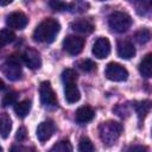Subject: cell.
<instances>
[{"instance_id":"27","label":"cell","mask_w":152,"mask_h":152,"mask_svg":"<svg viewBox=\"0 0 152 152\" xmlns=\"http://www.w3.org/2000/svg\"><path fill=\"white\" fill-rule=\"evenodd\" d=\"M78 66L81 68V70H83L86 72H90L96 68V64L91 59H83L82 62H80Z\"/></svg>"},{"instance_id":"15","label":"cell","mask_w":152,"mask_h":152,"mask_svg":"<svg viewBox=\"0 0 152 152\" xmlns=\"http://www.w3.org/2000/svg\"><path fill=\"white\" fill-rule=\"evenodd\" d=\"M64 97L65 101L68 103H75L80 100L81 97V93L76 86V83H71V84H65L64 86Z\"/></svg>"},{"instance_id":"8","label":"cell","mask_w":152,"mask_h":152,"mask_svg":"<svg viewBox=\"0 0 152 152\" xmlns=\"http://www.w3.org/2000/svg\"><path fill=\"white\" fill-rule=\"evenodd\" d=\"M91 52L99 59H103V58L108 57V55L110 53V43H109L108 38H106V37L97 38L93 45Z\"/></svg>"},{"instance_id":"7","label":"cell","mask_w":152,"mask_h":152,"mask_svg":"<svg viewBox=\"0 0 152 152\" xmlns=\"http://www.w3.org/2000/svg\"><path fill=\"white\" fill-rule=\"evenodd\" d=\"M84 46V39L78 36H68L63 40V49L69 55H78Z\"/></svg>"},{"instance_id":"11","label":"cell","mask_w":152,"mask_h":152,"mask_svg":"<svg viewBox=\"0 0 152 152\" xmlns=\"http://www.w3.org/2000/svg\"><path fill=\"white\" fill-rule=\"evenodd\" d=\"M53 132H55V125L52 121L49 120V121H43L38 125L36 134L40 142H45L46 140H49L51 138Z\"/></svg>"},{"instance_id":"1","label":"cell","mask_w":152,"mask_h":152,"mask_svg":"<svg viewBox=\"0 0 152 152\" xmlns=\"http://www.w3.org/2000/svg\"><path fill=\"white\" fill-rule=\"evenodd\" d=\"M59 30H61V24L56 19L53 18L44 19L36 27L33 32V39L39 43H52L57 37Z\"/></svg>"},{"instance_id":"10","label":"cell","mask_w":152,"mask_h":152,"mask_svg":"<svg viewBox=\"0 0 152 152\" xmlns=\"http://www.w3.org/2000/svg\"><path fill=\"white\" fill-rule=\"evenodd\" d=\"M28 23V19L25 13L23 12H12L11 14L7 15L6 24L10 26V28L14 30H23L26 27Z\"/></svg>"},{"instance_id":"28","label":"cell","mask_w":152,"mask_h":152,"mask_svg":"<svg viewBox=\"0 0 152 152\" xmlns=\"http://www.w3.org/2000/svg\"><path fill=\"white\" fill-rule=\"evenodd\" d=\"M10 152H36L33 147H25L23 145H13L10 148Z\"/></svg>"},{"instance_id":"5","label":"cell","mask_w":152,"mask_h":152,"mask_svg":"<svg viewBox=\"0 0 152 152\" xmlns=\"http://www.w3.org/2000/svg\"><path fill=\"white\" fill-rule=\"evenodd\" d=\"M104 75L108 80L113 82H124L128 78V71L125 66L119 63H108L104 70Z\"/></svg>"},{"instance_id":"18","label":"cell","mask_w":152,"mask_h":152,"mask_svg":"<svg viewBox=\"0 0 152 152\" xmlns=\"http://www.w3.org/2000/svg\"><path fill=\"white\" fill-rule=\"evenodd\" d=\"M0 129H1L2 139H6L10 135V132L12 129V120L10 115L6 113H2L0 116Z\"/></svg>"},{"instance_id":"14","label":"cell","mask_w":152,"mask_h":152,"mask_svg":"<svg viewBox=\"0 0 152 152\" xmlns=\"http://www.w3.org/2000/svg\"><path fill=\"white\" fill-rule=\"evenodd\" d=\"M76 120L80 124H87L89 121H91L95 116V112L91 107L89 106H82L76 110Z\"/></svg>"},{"instance_id":"24","label":"cell","mask_w":152,"mask_h":152,"mask_svg":"<svg viewBox=\"0 0 152 152\" xmlns=\"http://www.w3.org/2000/svg\"><path fill=\"white\" fill-rule=\"evenodd\" d=\"M1 45H7L10 43H12L14 39H15V34L12 30L10 28H2L1 30Z\"/></svg>"},{"instance_id":"16","label":"cell","mask_w":152,"mask_h":152,"mask_svg":"<svg viewBox=\"0 0 152 152\" xmlns=\"http://www.w3.org/2000/svg\"><path fill=\"white\" fill-rule=\"evenodd\" d=\"M139 72L142 77L148 78L152 76V53H147L139 63Z\"/></svg>"},{"instance_id":"29","label":"cell","mask_w":152,"mask_h":152,"mask_svg":"<svg viewBox=\"0 0 152 152\" xmlns=\"http://www.w3.org/2000/svg\"><path fill=\"white\" fill-rule=\"evenodd\" d=\"M26 137H27V131H26V128H25L24 126L19 127L18 131H17V134H15V139L19 140V141H23V140L26 139Z\"/></svg>"},{"instance_id":"4","label":"cell","mask_w":152,"mask_h":152,"mask_svg":"<svg viewBox=\"0 0 152 152\" xmlns=\"http://www.w3.org/2000/svg\"><path fill=\"white\" fill-rule=\"evenodd\" d=\"M109 27L118 33L126 32L132 25V18L125 12H113L108 17Z\"/></svg>"},{"instance_id":"19","label":"cell","mask_w":152,"mask_h":152,"mask_svg":"<svg viewBox=\"0 0 152 152\" xmlns=\"http://www.w3.org/2000/svg\"><path fill=\"white\" fill-rule=\"evenodd\" d=\"M31 110V101L30 100H23L20 102H17L14 104V113L17 116L24 119Z\"/></svg>"},{"instance_id":"20","label":"cell","mask_w":152,"mask_h":152,"mask_svg":"<svg viewBox=\"0 0 152 152\" xmlns=\"http://www.w3.org/2000/svg\"><path fill=\"white\" fill-rule=\"evenodd\" d=\"M49 152H72V145L69 140H61L56 142Z\"/></svg>"},{"instance_id":"6","label":"cell","mask_w":152,"mask_h":152,"mask_svg":"<svg viewBox=\"0 0 152 152\" xmlns=\"http://www.w3.org/2000/svg\"><path fill=\"white\" fill-rule=\"evenodd\" d=\"M39 95H40V102L43 106L51 107L57 104V97L56 94L50 84L49 81H43L39 87Z\"/></svg>"},{"instance_id":"21","label":"cell","mask_w":152,"mask_h":152,"mask_svg":"<svg viewBox=\"0 0 152 152\" xmlns=\"http://www.w3.org/2000/svg\"><path fill=\"white\" fill-rule=\"evenodd\" d=\"M62 81L65 84H71V83H76L77 81V72L72 69H65L62 72Z\"/></svg>"},{"instance_id":"25","label":"cell","mask_w":152,"mask_h":152,"mask_svg":"<svg viewBox=\"0 0 152 152\" xmlns=\"http://www.w3.org/2000/svg\"><path fill=\"white\" fill-rule=\"evenodd\" d=\"M1 103H2V107H7V106H10V104H15V103H17V93H14V91H8V93H6V94L2 96Z\"/></svg>"},{"instance_id":"23","label":"cell","mask_w":152,"mask_h":152,"mask_svg":"<svg viewBox=\"0 0 152 152\" xmlns=\"http://www.w3.org/2000/svg\"><path fill=\"white\" fill-rule=\"evenodd\" d=\"M78 151L80 152H95V147L89 138L83 137V138H81V140L78 142Z\"/></svg>"},{"instance_id":"13","label":"cell","mask_w":152,"mask_h":152,"mask_svg":"<svg viewBox=\"0 0 152 152\" xmlns=\"http://www.w3.org/2000/svg\"><path fill=\"white\" fill-rule=\"evenodd\" d=\"M135 55V48L131 42H119L118 43V56L122 59H131Z\"/></svg>"},{"instance_id":"26","label":"cell","mask_w":152,"mask_h":152,"mask_svg":"<svg viewBox=\"0 0 152 152\" xmlns=\"http://www.w3.org/2000/svg\"><path fill=\"white\" fill-rule=\"evenodd\" d=\"M49 6L53 11H66L68 8H70V4H66V2H63V1H56V0L50 1Z\"/></svg>"},{"instance_id":"17","label":"cell","mask_w":152,"mask_h":152,"mask_svg":"<svg viewBox=\"0 0 152 152\" xmlns=\"http://www.w3.org/2000/svg\"><path fill=\"white\" fill-rule=\"evenodd\" d=\"M135 112H137V115L139 118V120H142L147 113L150 112V109L152 108V101L151 100H142V101H137L134 102L133 104Z\"/></svg>"},{"instance_id":"12","label":"cell","mask_w":152,"mask_h":152,"mask_svg":"<svg viewBox=\"0 0 152 152\" xmlns=\"http://www.w3.org/2000/svg\"><path fill=\"white\" fill-rule=\"evenodd\" d=\"M72 31L82 34H89L94 31V24L88 19H77L70 24Z\"/></svg>"},{"instance_id":"22","label":"cell","mask_w":152,"mask_h":152,"mask_svg":"<svg viewBox=\"0 0 152 152\" xmlns=\"http://www.w3.org/2000/svg\"><path fill=\"white\" fill-rule=\"evenodd\" d=\"M135 40L139 43V44H146L150 39H151V37H152V33H151V31L148 30V28H141V30H139L137 33H135Z\"/></svg>"},{"instance_id":"30","label":"cell","mask_w":152,"mask_h":152,"mask_svg":"<svg viewBox=\"0 0 152 152\" xmlns=\"http://www.w3.org/2000/svg\"><path fill=\"white\" fill-rule=\"evenodd\" d=\"M127 152H147V148L141 145H133L127 150Z\"/></svg>"},{"instance_id":"9","label":"cell","mask_w":152,"mask_h":152,"mask_svg":"<svg viewBox=\"0 0 152 152\" xmlns=\"http://www.w3.org/2000/svg\"><path fill=\"white\" fill-rule=\"evenodd\" d=\"M23 57V61L24 63L32 70H36V69H39L42 66V58H40V55L39 52L33 49V48H27L25 49V51L23 52L21 55Z\"/></svg>"},{"instance_id":"31","label":"cell","mask_w":152,"mask_h":152,"mask_svg":"<svg viewBox=\"0 0 152 152\" xmlns=\"http://www.w3.org/2000/svg\"><path fill=\"white\" fill-rule=\"evenodd\" d=\"M10 2H11V0H10V1H1V2H0V5H1V6H5V5L10 4Z\"/></svg>"},{"instance_id":"2","label":"cell","mask_w":152,"mask_h":152,"mask_svg":"<svg viewBox=\"0 0 152 152\" xmlns=\"http://www.w3.org/2000/svg\"><path fill=\"white\" fill-rule=\"evenodd\" d=\"M122 133V125L118 121H106L102 122L99 127L100 139L106 146H112L116 142Z\"/></svg>"},{"instance_id":"3","label":"cell","mask_w":152,"mask_h":152,"mask_svg":"<svg viewBox=\"0 0 152 152\" xmlns=\"http://www.w3.org/2000/svg\"><path fill=\"white\" fill-rule=\"evenodd\" d=\"M23 57L18 53L10 55L2 64L1 71L10 81H18L21 77V63Z\"/></svg>"}]
</instances>
